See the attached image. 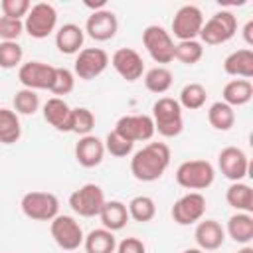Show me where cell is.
Segmentation results:
<instances>
[{
	"label": "cell",
	"mask_w": 253,
	"mask_h": 253,
	"mask_svg": "<svg viewBox=\"0 0 253 253\" xmlns=\"http://www.w3.org/2000/svg\"><path fill=\"white\" fill-rule=\"evenodd\" d=\"M204 55V45L198 40H186L178 42L174 45V59H178L184 65H196Z\"/></svg>",
	"instance_id": "cell-33"
},
{
	"label": "cell",
	"mask_w": 253,
	"mask_h": 253,
	"mask_svg": "<svg viewBox=\"0 0 253 253\" xmlns=\"http://www.w3.org/2000/svg\"><path fill=\"white\" fill-rule=\"evenodd\" d=\"M49 231H51V237L57 243V247L63 249V251H69V253L79 249L83 245V239H85L79 221L71 215L57 213L49 221Z\"/></svg>",
	"instance_id": "cell-7"
},
{
	"label": "cell",
	"mask_w": 253,
	"mask_h": 253,
	"mask_svg": "<svg viewBox=\"0 0 253 253\" xmlns=\"http://www.w3.org/2000/svg\"><path fill=\"white\" fill-rule=\"evenodd\" d=\"M111 65L123 79L130 83L144 75V61L140 53L132 47H119L111 57Z\"/></svg>",
	"instance_id": "cell-16"
},
{
	"label": "cell",
	"mask_w": 253,
	"mask_h": 253,
	"mask_svg": "<svg viewBox=\"0 0 253 253\" xmlns=\"http://www.w3.org/2000/svg\"><path fill=\"white\" fill-rule=\"evenodd\" d=\"M237 253H253V247H251V245H243Z\"/></svg>",
	"instance_id": "cell-44"
},
{
	"label": "cell",
	"mask_w": 253,
	"mask_h": 253,
	"mask_svg": "<svg viewBox=\"0 0 253 253\" xmlns=\"http://www.w3.org/2000/svg\"><path fill=\"white\" fill-rule=\"evenodd\" d=\"M24 34V22L0 16V42H16Z\"/></svg>",
	"instance_id": "cell-39"
},
{
	"label": "cell",
	"mask_w": 253,
	"mask_h": 253,
	"mask_svg": "<svg viewBox=\"0 0 253 253\" xmlns=\"http://www.w3.org/2000/svg\"><path fill=\"white\" fill-rule=\"evenodd\" d=\"M217 166L221 174L231 182H241L249 172V158L237 146H225L217 154Z\"/></svg>",
	"instance_id": "cell-15"
},
{
	"label": "cell",
	"mask_w": 253,
	"mask_h": 253,
	"mask_svg": "<svg viewBox=\"0 0 253 253\" xmlns=\"http://www.w3.org/2000/svg\"><path fill=\"white\" fill-rule=\"evenodd\" d=\"M83 42H85V32L77 24H71V22L63 24L55 32V47L65 55L79 53L83 47Z\"/></svg>",
	"instance_id": "cell-21"
},
{
	"label": "cell",
	"mask_w": 253,
	"mask_h": 253,
	"mask_svg": "<svg viewBox=\"0 0 253 253\" xmlns=\"http://www.w3.org/2000/svg\"><path fill=\"white\" fill-rule=\"evenodd\" d=\"M119 30V20L115 16V12L103 8L97 12H91V16L85 22V30L89 34V38H93L95 42H107L111 38H115Z\"/></svg>",
	"instance_id": "cell-17"
},
{
	"label": "cell",
	"mask_w": 253,
	"mask_h": 253,
	"mask_svg": "<svg viewBox=\"0 0 253 253\" xmlns=\"http://www.w3.org/2000/svg\"><path fill=\"white\" fill-rule=\"evenodd\" d=\"M43 119L59 132H71V107L61 97H51L43 105Z\"/></svg>",
	"instance_id": "cell-20"
},
{
	"label": "cell",
	"mask_w": 253,
	"mask_h": 253,
	"mask_svg": "<svg viewBox=\"0 0 253 253\" xmlns=\"http://www.w3.org/2000/svg\"><path fill=\"white\" fill-rule=\"evenodd\" d=\"M123 138L134 142H146L154 134V121L150 115H125L117 121L115 128Z\"/></svg>",
	"instance_id": "cell-12"
},
{
	"label": "cell",
	"mask_w": 253,
	"mask_h": 253,
	"mask_svg": "<svg viewBox=\"0 0 253 253\" xmlns=\"http://www.w3.org/2000/svg\"><path fill=\"white\" fill-rule=\"evenodd\" d=\"M75 87V75L73 71H69L67 67H55V75H53V83L49 87V91L55 97H63L67 93H71Z\"/></svg>",
	"instance_id": "cell-38"
},
{
	"label": "cell",
	"mask_w": 253,
	"mask_h": 253,
	"mask_svg": "<svg viewBox=\"0 0 253 253\" xmlns=\"http://www.w3.org/2000/svg\"><path fill=\"white\" fill-rule=\"evenodd\" d=\"M53 75H55V67L43 61H28L22 63L18 69V79L26 89L38 91V89H47L53 83Z\"/></svg>",
	"instance_id": "cell-14"
},
{
	"label": "cell",
	"mask_w": 253,
	"mask_h": 253,
	"mask_svg": "<svg viewBox=\"0 0 253 253\" xmlns=\"http://www.w3.org/2000/svg\"><path fill=\"white\" fill-rule=\"evenodd\" d=\"M170 166V148L164 142H148L130 158V174L138 182H154L162 178Z\"/></svg>",
	"instance_id": "cell-1"
},
{
	"label": "cell",
	"mask_w": 253,
	"mask_h": 253,
	"mask_svg": "<svg viewBox=\"0 0 253 253\" xmlns=\"http://www.w3.org/2000/svg\"><path fill=\"white\" fill-rule=\"evenodd\" d=\"M99 217H101V223L105 229L109 231H119L126 225V221L130 219L128 217V210H126V204L119 202V200H111V202H105V206L101 208L99 211Z\"/></svg>",
	"instance_id": "cell-23"
},
{
	"label": "cell",
	"mask_w": 253,
	"mask_h": 253,
	"mask_svg": "<svg viewBox=\"0 0 253 253\" xmlns=\"http://www.w3.org/2000/svg\"><path fill=\"white\" fill-rule=\"evenodd\" d=\"M109 65V55L101 47H83L73 63V75H77L83 81L99 77Z\"/></svg>",
	"instance_id": "cell-11"
},
{
	"label": "cell",
	"mask_w": 253,
	"mask_h": 253,
	"mask_svg": "<svg viewBox=\"0 0 253 253\" xmlns=\"http://www.w3.org/2000/svg\"><path fill=\"white\" fill-rule=\"evenodd\" d=\"M105 4H107L105 0H99V2H89V0H87V2H85V6H87V8H91L93 12H97V10H103V8H105Z\"/></svg>",
	"instance_id": "cell-43"
},
{
	"label": "cell",
	"mask_w": 253,
	"mask_h": 253,
	"mask_svg": "<svg viewBox=\"0 0 253 253\" xmlns=\"http://www.w3.org/2000/svg\"><path fill=\"white\" fill-rule=\"evenodd\" d=\"M22 136V126L18 113L12 109L0 107V142L2 144H14Z\"/></svg>",
	"instance_id": "cell-28"
},
{
	"label": "cell",
	"mask_w": 253,
	"mask_h": 253,
	"mask_svg": "<svg viewBox=\"0 0 253 253\" xmlns=\"http://www.w3.org/2000/svg\"><path fill=\"white\" fill-rule=\"evenodd\" d=\"M24 49L18 42H0V67L14 69L22 63Z\"/></svg>",
	"instance_id": "cell-36"
},
{
	"label": "cell",
	"mask_w": 253,
	"mask_h": 253,
	"mask_svg": "<svg viewBox=\"0 0 253 253\" xmlns=\"http://www.w3.org/2000/svg\"><path fill=\"white\" fill-rule=\"evenodd\" d=\"M206 99H208V91L204 85L200 83H188L182 87L180 91V107L182 109H188V111H198L206 105Z\"/></svg>",
	"instance_id": "cell-32"
},
{
	"label": "cell",
	"mask_w": 253,
	"mask_h": 253,
	"mask_svg": "<svg viewBox=\"0 0 253 253\" xmlns=\"http://www.w3.org/2000/svg\"><path fill=\"white\" fill-rule=\"evenodd\" d=\"M126 210H128V217L138 223H146L156 215V204L150 196H134L128 202Z\"/></svg>",
	"instance_id": "cell-31"
},
{
	"label": "cell",
	"mask_w": 253,
	"mask_h": 253,
	"mask_svg": "<svg viewBox=\"0 0 253 253\" xmlns=\"http://www.w3.org/2000/svg\"><path fill=\"white\" fill-rule=\"evenodd\" d=\"M20 208L34 221H51L59 213V200L51 192H28L22 196Z\"/></svg>",
	"instance_id": "cell-5"
},
{
	"label": "cell",
	"mask_w": 253,
	"mask_h": 253,
	"mask_svg": "<svg viewBox=\"0 0 253 253\" xmlns=\"http://www.w3.org/2000/svg\"><path fill=\"white\" fill-rule=\"evenodd\" d=\"M71 253H73V251H71Z\"/></svg>",
	"instance_id": "cell-46"
},
{
	"label": "cell",
	"mask_w": 253,
	"mask_h": 253,
	"mask_svg": "<svg viewBox=\"0 0 253 253\" xmlns=\"http://www.w3.org/2000/svg\"><path fill=\"white\" fill-rule=\"evenodd\" d=\"M243 40H245L247 45H253V20H249L243 26Z\"/></svg>",
	"instance_id": "cell-42"
},
{
	"label": "cell",
	"mask_w": 253,
	"mask_h": 253,
	"mask_svg": "<svg viewBox=\"0 0 253 253\" xmlns=\"http://www.w3.org/2000/svg\"><path fill=\"white\" fill-rule=\"evenodd\" d=\"M105 194L101 190V186L97 184H83L81 188H77L75 192H71L69 196V206L71 210L81 215V217H95L99 215L101 208L105 206Z\"/></svg>",
	"instance_id": "cell-9"
},
{
	"label": "cell",
	"mask_w": 253,
	"mask_h": 253,
	"mask_svg": "<svg viewBox=\"0 0 253 253\" xmlns=\"http://www.w3.org/2000/svg\"><path fill=\"white\" fill-rule=\"evenodd\" d=\"M40 109V97L36 91L22 87L14 95V111L18 115H34Z\"/></svg>",
	"instance_id": "cell-35"
},
{
	"label": "cell",
	"mask_w": 253,
	"mask_h": 253,
	"mask_svg": "<svg viewBox=\"0 0 253 253\" xmlns=\"http://www.w3.org/2000/svg\"><path fill=\"white\" fill-rule=\"evenodd\" d=\"M208 121L215 130H229L235 125V111L223 101H215L208 109Z\"/></svg>",
	"instance_id": "cell-30"
},
{
	"label": "cell",
	"mask_w": 253,
	"mask_h": 253,
	"mask_svg": "<svg viewBox=\"0 0 253 253\" xmlns=\"http://www.w3.org/2000/svg\"><path fill=\"white\" fill-rule=\"evenodd\" d=\"M117 253H146V245L136 237H125L121 243H117Z\"/></svg>",
	"instance_id": "cell-41"
},
{
	"label": "cell",
	"mask_w": 253,
	"mask_h": 253,
	"mask_svg": "<svg viewBox=\"0 0 253 253\" xmlns=\"http://www.w3.org/2000/svg\"><path fill=\"white\" fill-rule=\"evenodd\" d=\"M206 213V198L200 192H188L172 206V219L178 225L198 223Z\"/></svg>",
	"instance_id": "cell-13"
},
{
	"label": "cell",
	"mask_w": 253,
	"mask_h": 253,
	"mask_svg": "<svg viewBox=\"0 0 253 253\" xmlns=\"http://www.w3.org/2000/svg\"><path fill=\"white\" fill-rule=\"evenodd\" d=\"M223 71L231 77L251 79L253 77V49L243 47V49L231 51L223 59Z\"/></svg>",
	"instance_id": "cell-22"
},
{
	"label": "cell",
	"mask_w": 253,
	"mask_h": 253,
	"mask_svg": "<svg viewBox=\"0 0 253 253\" xmlns=\"http://www.w3.org/2000/svg\"><path fill=\"white\" fill-rule=\"evenodd\" d=\"M227 235L241 245H249L253 239V215L237 211L227 219Z\"/></svg>",
	"instance_id": "cell-25"
},
{
	"label": "cell",
	"mask_w": 253,
	"mask_h": 253,
	"mask_svg": "<svg viewBox=\"0 0 253 253\" xmlns=\"http://www.w3.org/2000/svg\"><path fill=\"white\" fill-rule=\"evenodd\" d=\"M194 239L198 243V249L202 251H215L225 241V229L215 219H200L194 231Z\"/></svg>",
	"instance_id": "cell-18"
},
{
	"label": "cell",
	"mask_w": 253,
	"mask_h": 253,
	"mask_svg": "<svg viewBox=\"0 0 253 253\" xmlns=\"http://www.w3.org/2000/svg\"><path fill=\"white\" fill-rule=\"evenodd\" d=\"M253 97V85L249 79H231L223 85L221 101L229 107H241L247 105Z\"/></svg>",
	"instance_id": "cell-24"
},
{
	"label": "cell",
	"mask_w": 253,
	"mask_h": 253,
	"mask_svg": "<svg viewBox=\"0 0 253 253\" xmlns=\"http://www.w3.org/2000/svg\"><path fill=\"white\" fill-rule=\"evenodd\" d=\"M172 79H174L172 77V71L168 67H164V65H156V67L144 71V77H142L144 87L150 93H156V95L166 93L172 87Z\"/></svg>",
	"instance_id": "cell-29"
},
{
	"label": "cell",
	"mask_w": 253,
	"mask_h": 253,
	"mask_svg": "<svg viewBox=\"0 0 253 253\" xmlns=\"http://www.w3.org/2000/svg\"><path fill=\"white\" fill-rule=\"evenodd\" d=\"M103 144H105V152H109L111 156H117V158L128 156V154L132 152V146H134L130 140L123 138L117 130H111V132L105 136Z\"/></svg>",
	"instance_id": "cell-37"
},
{
	"label": "cell",
	"mask_w": 253,
	"mask_h": 253,
	"mask_svg": "<svg viewBox=\"0 0 253 253\" xmlns=\"http://www.w3.org/2000/svg\"><path fill=\"white\" fill-rule=\"evenodd\" d=\"M93 126H95V115L87 107L71 109V132L85 136V134H91Z\"/></svg>",
	"instance_id": "cell-34"
},
{
	"label": "cell",
	"mask_w": 253,
	"mask_h": 253,
	"mask_svg": "<svg viewBox=\"0 0 253 253\" xmlns=\"http://www.w3.org/2000/svg\"><path fill=\"white\" fill-rule=\"evenodd\" d=\"M176 182L186 190H206L213 184L215 170L208 160H186L176 168Z\"/></svg>",
	"instance_id": "cell-4"
},
{
	"label": "cell",
	"mask_w": 253,
	"mask_h": 253,
	"mask_svg": "<svg viewBox=\"0 0 253 253\" xmlns=\"http://www.w3.org/2000/svg\"><path fill=\"white\" fill-rule=\"evenodd\" d=\"M142 43L156 63H170L174 59V38L162 26H146L142 30Z\"/></svg>",
	"instance_id": "cell-8"
},
{
	"label": "cell",
	"mask_w": 253,
	"mask_h": 253,
	"mask_svg": "<svg viewBox=\"0 0 253 253\" xmlns=\"http://www.w3.org/2000/svg\"><path fill=\"white\" fill-rule=\"evenodd\" d=\"M204 26V14L198 6L194 4H184L176 10L172 18V34L180 42L186 40H196L200 36V30ZM170 34V36H172Z\"/></svg>",
	"instance_id": "cell-10"
},
{
	"label": "cell",
	"mask_w": 253,
	"mask_h": 253,
	"mask_svg": "<svg viewBox=\"0 0 253 253\" xmlns=\"http://www.w3.org/2000/svg\"><path fill=\"white\" fill-rule=\"evenodd\" d=\"M152 121H154V132L172 138L178 136L184 128V119H182V107L176 99L172 97H160L152 105Z\"/></svg>",
	"instance_id": "cell-2"
},
{
	"label": "cell",
	"mask_w": 253,
	"mask_h": 253,
	"mask_svg": "<svg viewBox=\"0 0 253 253\" xmlns=\"http://www.w3.org/2000/svg\"><path fill=\"white\" fill-rule=\"evenodd\" d=\"M182 253H204L202 249H198V247H190V249H184Z\"/></svg>",
	"instance_id": "cell-45"
},
{
	"label": "cell",
	"mask_w": 253,
	"mask_h": 253,
	"mask_svg": "<svg viewBox=\"0 0 253 253\" xmlns=\"http://www.w3.org/2000/svg\"><path fill=\"white\" fill-rule=\"evenodd\" d=\"M57 26V12L49 2H38L24 18V32L34 40L47 38Z\"/></svg>",
	"instance_id": "cell-6"
},
{
	"label": "cell",
	"mask_w": 253,
	"mask_h": 253,
	"mask_svg": "<svg viewBox=\"0 0 253 253\" xmlns=\"http://www.w3.org/2000/svg\"><path fill=\"white\" fill-rule=\"evenodd\" d=\"M0 8H2V14L6 18L22 20V18L28 16L32 4H30V0H2L0 2Z\"/></svg>",
	"instance_id": "cell-40"
},
{
	"label": "cell",
	"mask_w": 253,
	"mask_h": 253,
	"mask_svg": "<svg viewBox=\"0 0 253 253\" xmlns=\"http://www.w3.org/2000/svg\"><path fill=\"white\" fill-rule=\"evenodd\" d=\"M225 202L243 213H253V190L249 184L243 182H231L225 190Z\"/></svg>",
	"instance_id": "cell-26"
},
{
	"label": "cell",
	"mask_w": 253,
	"mask_h": 253,
	"mask_svg": "<svg viewBox=\"0 0 253 253\" xmlns=\"http://www.w3.org/2000/svg\"><path fill=\"white\" fill-rule=\"evenodd\" d=\"M105 156V144L95 134H85L75 144V160L83 168H95L103 162Z\"/></svg>",
	"instance_id": "cell-19"
},
{
	"label": "cell",
	"mask_w": 253,
	"mask_h": 253,
	"mask_svg": "<svg viewBox=\"0 0 253 253\" xmlns=\"http://www.w3.org/2000/svg\"><path fill=\"white\" fill-rule=\"evenodd\" d=\"M85 251L87 253H115L117 249V237L113 231L99 227V229H91L85 239H83Z\"/></svg>",
	"instance_id": "cell-27"
},
{
	"label": "cell",
	"mask_w": 253,
	"mask_h": 253,
	"mask_svg": "<svg viewBox=\"0 0 253 253\" xmlns=\"http://www.w3.org/2000/svg\"><path fill=\"white\" fill-rule=\"evenodd\" d=\"M237 32V18L233 16V12L229 10H219L213 16H210V20L204 22L202 30H200V40L202 45H221L225 42H229Z\"/></svg>",
	"instance_id": "cell-3"
}]
</instances>
